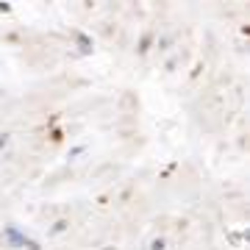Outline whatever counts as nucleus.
Here are the masks:
<instances>
[{
	"instance_id": "nucleus-3",
	"label": "nucleus",
	"mask_w": 250,
	"mask_h": 250,
	"mask_svg": "<svg viewBox=\"0 0 250 250\" xmlns=\"http://www.w3.org/2000/svg\"><path fill=\"white\" fill-rule=\"evenodd\" d=\"M64 228H67V223H56V225H53V228H50V233H62V231H64Z\"/></svg>"
},
{
	"instance_id": "nucleus-1",
	"label": "nucleus",
	"mask_w": 250,
	"mask_h": 250,
	"mask_svg": "<svg viewBox=\"0 0 250 250\" xmlns=\"http://www.w3.org/2000/svg\"><path fill=\"white\" fill-rule=\"evenodd\" d=\"M6 239H11L14 245H20V248H31V250H42L36 242H31V239H25L20 231H14V228H6Z\"/></svg>"
},
{
	"instance_id": "nucleus-5",
	"label": "nucleus",
	"mask_w": 250,
	"mask_h": 250,
	"mask_svg": "<svg viewBox=\"0 0 250 250\" xmlns=\"http://www.w3.org/2000/svg\"><path fill=\"white\" fill-rule=\"evenodd\" d=\"M6 142H9V134H3V136H0V147H3Z\"/></svg>"
},
{
	"instance_id": "nucleus-2",
	"label": "nucleus",
	"mask_w": 250,
	"mask_h": 250,
	"mask_svg": "<svg viewBox=\"0 0 250 250\" xmlns=\"http://www.w3.org/2000/svg\"><path fill=\"white\" fill-rule=\"evenodd\" d=\"M78 45H81V50L86 53V50H89V39H86V36H78Z\"/></svg>"
},
{
	"instance_id": "nucleus-6",
	"label": "nucleus",
	"mask_w": 250,
	"mask_h": 250,
	"mask_svg": "<svg viewBox=\"0 0 250 250\" xmlns=\"http://www.w3.org/2000/svg\"><path fill=\"white\" fill-rule=\"evenodd\" d=\"M0 11H9V3H0Z\"/></svg>"
},
{
	"instance_id": "nucleus-4",
	"label": "nucleus",
	"mask_w": 250,
	"mask_h": 250,
	"mask_svg": "<svg viewBox=\"0 0 250 250\" xmlns=\"http://www.w3.org/2000/svg\"><path fill=\"white\" fill-rule=\"evenodd\" d=\"M150 250H164V242H161V239H156V242L150 245Z\"/></svg>"
}]
</instances>
